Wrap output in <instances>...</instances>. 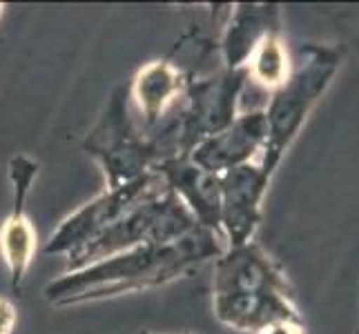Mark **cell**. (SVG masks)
Returning a JSON list of instances; mask_svg holds the SVG:
<instances>
[{
  "instance_id": "6da1fadb",
  "label": "cell",
  "mask_w": 359,
  "mask_h": 334,
  "mask_svg": "<svg viewBox=\"0 0 359 334\" xmlns=\"http://www.w3.org/2000/svg\"><path fill=\"white\" fill-rule=\"evenodd\" d=\"M226 250L224 234L199 225L175 243L139 245L83 270L65 272L47 283L45 299L52 305H79L161 288L199 270L208 261H217Z\"/></svg>"
},
{
  "instance_id": "7a4b0ae2",
  "label": "cell",
  "mask_w": 359,
  "mask_h": 334,
  "mask_svg": "<svg viewBox=\"0 0 359 334\" xmlns=\"http://www.w3.org/2000/svg\"><path fill=\"white\" fill-rule=\"evenodd\" d=\"M339 69V54L328 47H306L302 63L290 71L288 81L272 92L264 109L268 136L262 152V169L272 179L281 156L297 139L308 114L328 90Z\"/></svg>"
},
{
  "instance_id": "3957f363",
  "label": "cell",
  "mask_w": 359,
  "mask_h": 334,
  "mask_svg": "<svg viewBox=\"0 0 359 334\" xmlns=\"http://www.w3.org/2000/svg\"><path fill=\"white\" fill-rule=\"evenodd\" d=\"M194 228H199V223L190 214V209L175 192L168 190L165 194L132 209L126 218L98 234L94 241L67 254L65 270L76 272L147 243H175Z\"/></svg>"
},
{
  "instance_id": "277c9868",
  "label": "cell",
  "mask_w": 359,
  "mask_h": 334,
  "mask_svg": "<svg viewBox=\"0 0 359 334\" xmlns=\"http://www.w3.org/2000/svg\"><path fill=\"white\" fill-rule=\"evenodd\" d=\"M83 150L101 165L109 190L154 169L156 158L145 134L136 125L128 85H121L112 92L101 118L85 136Z\"/></svg>"
},
{
  "instance_id": "5b68a950",
  "label": "cell",
  "mask_w": 359,
  "mask_h": 334,
  "mask_svg": "<svg viewBox=\"0 0 359 334\" xmlns=\"http://www.w3.org/2000/svg\"><path fill=\"white\" fill-rule=\"evenodd\" d=\"M168 185L156 172H147L145 176L136 179L132 183L121 185V188L105 190L94 201L76 209L72 216H67L58 225V230L49 237V241L43 247L45 256H67L76 252L85 243L94 241L98 234H103L114 223L126 218L132 209L139 205L156 199L165 194Z\"/></svg>"
},
{
  "instance_id": "8992f818",
  "label": "cell",
  "mask_w": 359,
  "mask_h": 334,
  "mask_svg": "<svg viewBox=\"0 0 359 334\" xmlns=\"http://www.w3.org/2000/svg\"><path fill=\"white\" fill-rule=\"evenodd\" d=\"M9 181L11 190H14V207L11 214L0 228V254H3L9 279H11V290L16 294L22 288L25 274L36 256V230L27 216V196L32 192V185L41 172V165L27 154H14L9 158Z\"/></svg>"
},
{
  "instance_id": "52a82bcc",
  "label": "cell",
  "mask_w": 359,
  "mask_h": 334,
  "mask_svg": "<svg viewBox=\"0 0 359 334\" xmlns=\"http://www.w3.org/2000/svg\"><path fill=\"white\" fill-rule=\"evenodd\" d=\"M270 176L259 163H245L221 174V232L228 247L250 243L262 223V201Z\"/></svg>"
},
{
  "instance_id": "ba28073f",
  "label": "cell",
  "mask_w": 359,
  "mask_h": 334,
  "mask_svg": "<svg viewBox=\"0 0 359 334\" xmlns=\"http://www.w3.org/2000/svg\"><path fill=\"white\" fill-rule=\"evenodd\" d=\"M215 294H281L292 296V288L279 265L255 241L228 247L215 261Z\"/></svg>"
},
{
  "instance_id": "9c48e42d",
  "label": "cell",
  "mask_w": 359,
  "mask_h": 334,
  "mask_svg": "<svg viewBox=\"0 0 359 334\" xmlns=\"http://www.w3.org/2000/svg\"><path fill=\"white\" fill-rule=\"evenodd\" d=\"M266 136L268 125L264 109H252L237 116L219 134L208 136L194 147L188 158L201 169L221 176L232 167L252 163V158L264 152Z\"/></svg>"
},
{
  "instance_id": "30bf717a",
  "label": "cell",
  "mask_w": 359,
  "mask_h": 334,
  "mask_svg": "<svg viewBox=\"0 0 359 334\" xmlns=\"http://www.w3.org/2000/svg\"><path fill=\"white\" fill-rule=\"evenodd\" d=\"M165 181L168 190L175 192L190 209L201 228L221 232V176L194 165L190 158H170L154 167ZM224 234V232H221Z\"/></svg>"
},
{
  "instance_id": "8fae6325",
  "label": "cell",
  "mask_w": 359,
  "mask_h": 334,
  "mask_svg": "<svg viewBox=\"0 0 359 334\" xmlns=\"http://www.w3.org/2000/svg\"><path fill=\"white\" fill-rule=\"evenodd\" d=\"M279 32L277 5H234L219 39L221 67L245 69L266 36Z\"/></svg>"
},
{
  "instance_id": "7c38bea8",
  "label": "cell",
  "mask_w": 359,
  "mask_h": 334,
  "mask_svg": "<svg viewBox=\"0 0 359 334\" xmlns=\"http://www.w3.org/2000/svg\"><path fill=\"white\" fill-rule=\"evenodd\" d=\"M190 78L170 60H152L136 71L128 85L132 114L141 132L150 130L165 111L177 103Z\"/></svg>"
},
{
  "instance_id": "4fadbf2b",
  "label": "cell",
  "mask_w": 359,
  "mask_h": 334,
  "mask_svg": "<svg viewBox=\"0 0 359 334\" xmlns=\"http://www.w3.org/2000/svg\"><path fill=\"white\" fill-rule=\"evenodd\" d=\"M212 310L224 326L255 334L283 319H302L294 299L281 294H215Z\"/></svg>"
},
{
  "instance_id": "5bb4252c",
  "label": "cell",
  "mask_w": 359,
  "mask_h": 334,
  "mask_svg": "<svg viewBox=\"0 0 359 334\" xmlns=\"http://www.w3.org/2000/svg\"><path fill=\"white\" fill-rule=\"evenodd\" d=\"M248 81H255L257 85H262L268 92L279 90L283 83L290 76V60H288V52L283 47L279 32L266 36L255 49V54L248 63Z\"/></svg>"
},
{
  "instance_id": "9a60e30c",
  "label": "cell",
  "mask_w": 359,
  "mask_h": 334,
  "mask_svg": "<svg viewBox=\"0 0 359 334\" xmlns=\"http://www.w3.org/2000/svg\"><path fill=\"white\" fill-rule=\"evenodd\" d=\"M16 323H18L16 305L9 299H3V296H0V334H11L16 330Z\"/></svg>"
},
{
  "instance_id": "2e32d148",
  "label": "cell",
  "mask_w": 359,
  "mask_h": 334,
  "mask_svg": "<svg viewBox=\"0 0 359 334\" xmlns=\"http://www.w3.org/2000/svg\"><path fill=\"white\" fill-rule=\"evenodd\" d=\"M259 334H306V328L302 319H283L264 328Z\"/></svg>"
},
{
  "instance_id": "e0dca14e",
  "label": "cell",
  "mask_w": 359,
  "mask_h": 334,
  "mask_svg": "<svg viewBox=\"0 0 359 334\" xmlns=\"http://www.w3.org/2000/svg\"><path fill=\"white\" fill-rule=\"evenodd\" d=\"M0 14H3V5H0Z\"/></svg>"
},
{
  "instance_id": "ac0fdd59",
  "label": "cell",
  "mask_w": 359,
  "mask_h": 334,
  "mask_svg": "<svg viewBox=\"0 0 359 334\" xmlns=\"http://www.w3.org/2000/svg\"><path fill=\"white\" fill-rule=\"evenodd\" d=\"M143 334H147V332H143Z\"/></svg>"
}]
</instances>
